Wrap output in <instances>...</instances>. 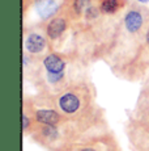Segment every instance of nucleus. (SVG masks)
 I'll return each instance as SVG.
<instances>
[{"instance_id":"obj_6","label":"nucleus","mask_w":149,"mask_h":151,"mask_svg":"<svg viewBox=\"0 0 149 151\" xmlns=\"http://www.w3.org/2000/svg\"><path fill=\"white\" fill-rule=\"evenodd\" d=\"M127 132L135 151H149V125L132 120Z\"/></svg>"},{"instance_id":"obj_1","label":"nucleus","mask_w":149,"mask_h":151,"mask_svg":"<svg viewBox=\"0 0 149 151\" xmlns=\"http://www.w3.org/2000/svg\"><path fill=\"white\" fill-rule=\"evenodd\" d=\"M53 108L59 110L67 121L84 122L93 117L94 92L84 80L71 83L62 92L53 97Z\"/></svg>"},{"instance_id":"obj_12","label":"nucleus","mask_w":149,"mask_h":151,"mask_svg":"<svg viewBox=\"0 0 149 151\" xmlns=\"http://www.w3.org/2000/svg\"><path fill=\"white\" fill-rule=\"evenodd\" d=\"M143 46H144L147 50H149V28H148V30L145 32L144 38H143Z\"/></svg>"},{"instance_id":"obj_9","label":"nucleus","mask_w":149,"mask_h":151,"mask_svg":"<svg viewBox=\"0 0 149 151\" xmlns=\"http://www.w3.org/2000/svg\"><path fill=\"white\" fill-rule=\"evenodd\" d=\"M96 1L97 0H63L60 11L67 14L72 20V22H79L81 21L85 11Z\"/></svg>"},{"instance_id":"obj_2","label":"nucleus","mask_w":149,"mask_h":151,"mask_svg":"<svg viewBox=\"0 0 149 151\" xmlns=\"http://www.w3.org/2000/svg\"><path fill=\"white\" fill-rule=\"evenodd\" d=\"M51 151H118L116 142L106 134L84 137L79 135L53 147Z\"/></svg>"},{"instance_id":"obj_11","label":"nucleus","mask_w":149,"mask_h":151,"mask_svg":"<svg viewBox=\"0 0 149 151\" xmlns=\"http://www.w3.org/2000/svg\"><path fill=\"white\" fill-rule=\"evenodd\" d=\"M99 11L104 16H115L130 5L128 0H97Z\"/></svg>"},{"instance_id":"obj_7","label":"nucleus","mask_w":149,"mask_h":151,"mask_svg":"<svg viewBox=\"0 0 149 151\" xmlns=\"http://www.w3.org/2000/svg\"><path fill=\"white\" fill-rule=\"evenodd\" d=\"M41 70L48 74L59 75L63 72H67L68 59L63 54L56 53V51H50L42 58L41 60Z\"/></svg>"},{"instance_id":"obj_4","label":"nucleus","mask_w":149,"mask_h":151,"mask_svg":"<svg viewBox=\"0 0 149 151\" xmlns=\"http://www.w3.org/2000/svg\"><path fill=\"white\" fill-rule=\"evenodd\" d=\"M72 25V20L67 16L64 12H60L55 14L54 17H51L50 20L45 22V34L47 36L48 41L51 45L59 42L62 40V37L67 33V30Z\"/></svg>"},{"instance_id":"obj_8","label":"nucleus","mask_w":149,"mask_h":151,"mask_svg":"<svg viewBox=\"0 0 149 151\" xmlns=\"http://www.w3.org/2000/svg\"><path fill=\"white\" fill-rule=\"evenodd\" d=\"M34 122L38 125H51V126H60L65 121L64 116L53 106H43L33 110Z\"/></svg>"},{"instance_id":"obj_5","label":"nucleus","mask_w":149,"mask_h":151,"mask_svg":"<svg viewBox=\"0 0 149 151\" xmlns=\"http://www.w3.org/2000/svg\"><path fill=\"white\" fill-rule=\"evenodd\" d=\"M50 41H48L47 36L38 30H30L25 33L24 37V50L30 57H39V55H45L48 51L50 47Z\"/></svg>"},{"instance_id":"obj_10","label":"nucleus","mask_w":149,"mask_h":151,"mask_svg":"<svg viewBox=\"0 0 149 151\" xmlns=\"http://www.w3.org/2000/svg\"><path fill=\"white\" fill-rule=\"evenodd\" d=\"M133 120L149 125V84L147 86V89H144L139 97Z\"/></svg>"},{"instance_id":"obj_3","label":"nucleus","mask_w":149,"mask_h":151,"mask_svg":"<svg viewBox=\"0 0 149 151\" xmlns=\"http://www.w3.org/2000/svg\"><path fill=\"white\" fill-rule=\"evenodd\" d=\"M149 28V9L143 4H130L122 19V29L130 37L144 38Z\"/></svg>"},{"instance_id":"obj_13","label":"nucleus","mask_w":149,"mask_h":151,"mask_svg":"<svg viewBox=\"0 0 149 151\" xmlns=\"http://www.w3.org/2000/svg\"><path fill=\"white\" fill-rule=\"evenodd\" d=\"M135 1H137V3H140V4L144 5V4H148L149 0H135Z\"/></svg>"}]
</instances>
